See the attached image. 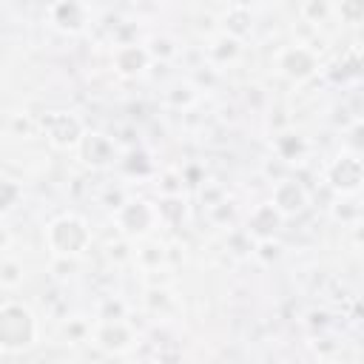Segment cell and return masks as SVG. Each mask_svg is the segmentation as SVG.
I'll use <instances>...</instances> for the list:
<instances>
[{
  "instance_id": "1",
  "label": "cell",
  "mask_w": 364,
  "mask_h": 364,
  "mask_svg": "<svg viewBox=\"0 0 364 364\" xmlns=\"http://www.w3.org/2000/svg\"><path fill=\"white\" fill-rule=\"evenodd\" d=\"M48 242H51V247L57 250V253H80L85 245H88V230H85V225L80 222V219H74V216H63V219H57L54 225H51V230H48Z\"/></svg>"
},
{
  "instance_id": "2",
  "label": "cell",
  "mask_w": 364,
  "mask_h": 364,
  "mask_svg": "<svg viewBox=\"0 0 364 364\" xmlns=\"http://www.w3.org/2000/svg\"><path fill=\"white\" fill-rule=\"evenodd\" d=\"M34 336V324L28 310L23 307H6L0 313V341L3 344H28Z\"/></svg>"
},
{
  "instance_id": "3",
  "label": "cell",
  "mask_w": 364,
  "mask_h": 364,
  "mask_svg": "<svg viewBox=\"0 0 364 364\" xmlns=\"http://www.w3.org/2000/svg\"><path fill=\"white\" fill-rule=\"evenodd\" d=\"M48 136L54 145L65 148V145H74L80 139V122L74 117H65V114H57L48 119Z\"/></svg>"
},
{
  "instance_id": "4",
  "label": "cell",
  "mask_w": 364,
  "mask_h": 364,
  "mask_svg": "<svg viewBox=\"0 0 364 364\" xmlns=\"http://www.w3.org/2000/svg\"><path fill=\"white\" fill-rule=\"evenodd\" d=\"M154 213L145 202H128L122 210H119V225L128 230V233H145L148 225H151Z\"/></svg>"
},
{
  "instance_id": "5",
  "label": "cell",
  "mask_w": 364,
  "mask_h": 364,
  "mask_svg": "<svg viewBox=\"0 0 364 364\" xmlns=\"http://www.w3.org/2000/svg\"><path fill=\"white\" fill-rule=\"evenodd\" d=\"M276 210H282V213H299L304 205H307V196H304V191H301V185H296V182H282L279 188H276Z\"/></svg>"
},
{
  "instance_id": "6",
  "label": "cell",
  "mask_w": 364,
  "mask_h": 364,
  "mask_svg": "<svg viewBox=\"0 0 364 364\" xmlns=\"http://www.w3.org/2000/svg\"><path fill=\"white\" fill-rule=\"evenodd\" d=\"M114 63H117V71H119V74L131 77V74H139V71L148 65V54H145L142 48H136V46H125V48L117 51Z\"/></svg>"
},
{
  "instance_id": "7",
  "label": "cell",
  "mask_w": 364,
  "mask_h": 364,
  "mask_svg": "<svg viewBox=\"0 0 364 364\" xmlns=\"http://www.w3.org/2000/svg\"><path fill=\"white\" fill-rule=\"evenodd\" d=\"M82 156H85V162H91V165H105V162H111L114 148H111V142H108L105 136L88 134V136L82 139Z\"/></svg>"
},
{
  "instance_id": "8",
  "label": "cell",
  "mask_w": 364,
  "mask_h": 364,
  "mask_svg": "<svg viewBox=\"0 0 364 364\" xmlns=\"http://www.w3.org/2000/svg\"><path fill=\"white\" fill-rule=\"evenodd\" d=\"M54 23H57L60 28H65V31H80L82 23H85V11H82L80 3L65 0V3H60V6L54 9Z\"/></svg>"
},
{
  "instance_id": "9",
  "label": "cell",
  "mask_w": 364,
  "mask_h": 364,
  "mask_svg": "<svg viewBox=\"0 0 364 364\" xmlns=\"http://www.w3.org/2000/svg\"><path fill=\"white\" fill-rule=\"evenodd\" d=\"M282 68H284L287 77L301 80V77L313 74V57H310V51H304V48H293V51H287V54L282 57Z\"/></svg>"
},
{
  "instance_id": "10",
  "label": "cell",
  "mask_w": 364,
  "mask_h": 364,
  "mask_svg": "<svg viewBox=\"0 0 364 364\" xmlns=\"http://www.w3.org/2000/svg\"><path fill=\"white\" fill-rule=\"evenodd\" d=\"M330 179H333V185L341 188V191H355L358 182H361V168H358L355 159H341V162L333 168Z\"/></svg>"
},
{
  "instance_id": "11",
  "label": "cell",
  "mask_w": 364,
  "mask_h": 364,
  "mask_svg": "<svg viewBox=\"0 0 364 364\" xmlns=\"http://www.w3.org/2000/svg\"><path fill=\"white\" fill-rule=\"evenodd\" d=\"M250 228H253L259 236H267V233H273V230L279 228V210H276L273 205H262V208L253 213V219H250Z\"/></svg>"
},
{
  "instance_id": "12",
  "label": "cell",
  "mask_w": 364,
  "mask_h": 364,
  "mask_svg": "<svg viewBox=\"0 0 364 364\" xmlns=\"http://www.w3.org/2000/svg\"><path fill=\"white\" fill-rule=\"evenodd\" d=\"M230 3H233V6H239V9H245V6H247V3H253V0H230Z\"/></svg>"
}]
</instances>
